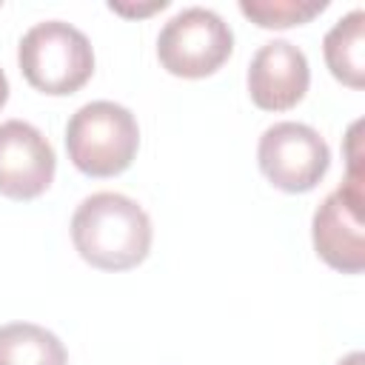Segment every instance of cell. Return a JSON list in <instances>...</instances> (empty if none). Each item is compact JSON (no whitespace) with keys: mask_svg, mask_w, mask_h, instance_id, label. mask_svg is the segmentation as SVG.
<instances>
[{"mask_svg":"<svg viewBox=\"0 0 365 365\" xmlns=\"http://www.w3.org/2000/svg\"><path fill=\"white\" fill-rule=\"evenodd\" d=\"M362 180H365L362 171H345V182L322 200L311 222L317 254L342 274H359L365 268Z\"/></svg>","mask_w":365,"mask_h":365,"instance_id":"obj_6","label":"cell"},{"mask_svg":"<svg viewBox=\"0 0 365 365\" xmlns=\"http://www.w3.org/2000/svg\"><path fill=\"white\" fill-rule=\"evenodd\" d=\"M57 157L51 143L26 120L0 123V194L34 200L54 180Z\"/></svg>","mask_w":365,"mask_h":365,"instance_id":"obj_7","label":"cell"},{"mask_svg":"<svg viewBox=\"0 0 365 365\" xmlns=\"http://www.w3.org/2000/svg\"><path fill=\"white\" fill-rule=\"evenodd\" d=\"M325 0H240V11L259 29H288L302 26L319 14Z\"/></svg>","mask_w":365,"mask_h":365,"instance_id":"obj_11","label":"cell"},{"mask_svg":"<svg viewBox=\"0 0 365 365\" xmlns=\"http://www.w3.org/2000/svg\"><path fill=\"white\" fill-rule=\"evenodd\" d=\"M63 342L43 325L9 322L0 325V365H66Z\"/></svg>","mask_w":365,"mask_h":365,"instance_id":"obj_10","label":"cell"},{"mask_svg":"<svg viewBox=\"0 0 365 365\" xmlns=\"http://www.w3.org/2000/svg\"><path fill=\"white\" fill-rule=\"evenodd\" d=\"M231 26L205 6H188L165 20L157 37V57L168 74L208 77L231 54Z\"/></svg>","mask_w":365,"mask_h":365,"instance_id":"obj_4","label":"cell"},{"mask_svg":"<svg viewBox=\"0 0 365 365\" xmlns=\"http://www.w3.org/2000/svg\"><path fill=\"white\" fill-rule=\"evenodd\" d=\"M17 63L29 86L43 94H74L94 74V48L88 37L66 20L34 23L20 46Z\"/></svg>","mask_w":365,"mask_h":365,"instance_id":"obj_3","label":"cell"},{"mask_svg":"<svg viewBox=\"0 0 365 365\" xmlns=\"http://www.w3.org/2000/svg\"><path fill=\"white\" fill-rule=\"evenodd\" d=\"M71 240L88 265L125 271L148 257L151 220L137 200L117 191H97L77 205L71 217Z\"/></svg>","mask_w":365,"mask_h":365,"instance_id":"obj_1","label":"cell"},{"mask_svg":"<svg viewBox=\"0 0 365 365\" xmlns=\"http://www.w3.org/2000/svg\"><path fill=\"white\" fill-rule=\"evenodd\" d=\"M259 171L282 191H311L328 171L331 148L317 128L294 120L274 123L262 131L257 145Z\"/></svg>","mask_w":365,"mask_h":365,"instance_id":"obj_5","label":"cell"},{"mask_svg":"<svg viewBox=\"0 0 365 365\" xmlns=\"http://www.w3.org/2000/svg\"><path fill=\"white\" fill-rule=\"evenodd\" d=\"M6 100H9V80H6V74L0 68V108L6 106Z\"/></svg>","mask_w":365,"mask_h":365,"instance_id":"obj_13","label":"cell"},{"mask_svg":"<svg viewBox=\"0 0 365 365\" xmlns=\"http://www.w3.org/2000/svg\"><path fill=\"white\" fill-rule=\"evenodd\" d=\"M311 83L308 57L288 40L262 43L248 63V94L265 111L294 108Z\"/></svg>","mask_w":365,"mask_h":365,"instance_id":"obj_8","label":"cell"},{"mask_svg":"<svg viewBox=\"0 0 365 365\" xmlns=\"http://www.w3.org/2000/svg\"><path fill=\"white\" fill-rule=\"evenodd\" d=\"M140 148L137 117L111 100L80 106L66 125L68 160L88 177H114L125 171Z\"/></svg>","mask_w":365,"mask_h":365,"instance_id":"obj_2","label":"cell"},{"mask_svg":"<svg viewBox=\"0 0 365 365\" xmlns=\"http://www.w3.org/2000/svg\"><path fill=\"white\" fill-rule=\"evenodd\" d=\"M325 63L336 80L351 88L365 86V11L354 9L339 17L322 40Z\"/></svg>","mask_w":365,"mask_h":365,"instance_id":"obj_9","label":"cell"},{"mask_svg":"<svg viewBox=\"0 0 365 365\" xmlns=\"http://www.w3.org/2000/svg\"><path fill=\"white\" fill-rule=\"evenodd\" d=\"M365 362V356H362V351H351L345 359H339L336 365H362Z\"/></svg>","mask_w":365,"mask_h":365,"instance_id":"obj_12","label":"cell"}]
</instances>
